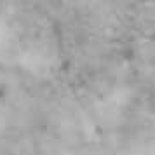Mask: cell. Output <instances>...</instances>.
I'll return each instance as SVG.
<instances>
[{"instance_id": "cell-1", "label": "cell", "mask_w": 155, "mask_h": 155, "mask_svg": "<svg viewBox=\"0 0 155 155\" xmlns=\"http://www.w3.org/2000/svg\"><path fill=\"white\" fill-rule=\"evenodd\" d=\"M68 61V58H66ZM68 91H70V80H68ZM66 103H68V98H66ZM64 112H66V106H64ZM63 122H64V117H63ZM61 133H63V127H61ZM59 143H61V138H59ZM58 155H59V150H58Z\"/></svg>"}]
</instances>
